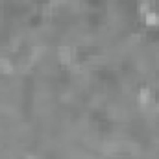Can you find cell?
Segmentation results:
<instances>
[{"label": "cell", "mask_w": 159, "mask_h": 159, "mask_svg": "<svg viewBox=\"0 0 159 159\" xmlns=\"http://www.w3.org/2000/svg\"><path fill=\"white\" fill-rule=\"evenodd\" d=\"M56 59L61 67H69L74 63V50L70 46H59L56 50Z\"/></svg>", "instance_id": "cell-1"}]
</instances>
